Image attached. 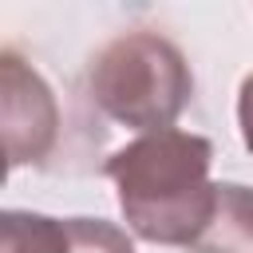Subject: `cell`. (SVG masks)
Segmentation results:
<instances>
[{
    "mask_svg": "<svg viewBox=\"0 0 253 253\" xmlns=\"http://www.w3.org/2000/svg\"><path fill=\"white\" fill-rule=\"evenodd\" d=\"M210 166H213L210 138L166 126L119 146L107 158L103 174L115 182L123 221L138 241L190 249L194 237L206 229L217 198Z\"/></svg>",
    "mask_w": 253,
    "mask_h": 253,
    "instance_id": "6da1fadb",
    "label": "cell"
},
{
    "mask_svg": "<svg viewBox=\"0 0 253 253\" xmlns=\"http://www.w3.org/2000/svg\"><path fill=\"white\" fill-rule=\"evenodd\" d=\"M91 103L119 126L150 134L178 123L194 99V71L182 47L158 32H123L87 67Z\"/></svg>",
    "mask_w": 253,
    "mask_h": 253,
    "instance_id": "7a4b0ae2",
    "label": "cell"
},
{
    "mask_svg": "<svg viewBox=\"0 0 253 253\" xmlns=\"http://www.w3.org/2000/svg\"><path fill=\"white\" fill-rule=\"evenodd\" d=\"M0 126L8 170L40 166L59 138V103L47 79L12 47L0 55Z\"/></svg>",
    "mask_w": 253,
    "mask_h": 253,
    "instance_id": "3957f363",
    "label": "cell"
},
{
    "mask_svg": "<svg viewBox=\"0 0 253 253\" xmlns=\"http://www.w3.org/2000/svg\"><path fill=\"white\" fill-rule=\"evenodd\" d=\"M0 253H134V241L123 225L103 217H51L32 210H4Z\"/></svg>",
    "mask_w": 253,
    "mask_h": 253,
    "instance_id": "277c9868",
    "label": "cell"
},
{
    "mask_svg": "<svg viewBox=\"0 0 253 253\" xmlns=\"http://www.w3.org/2000/svg\"><path fill=\"white\" fill-rule=\"evenodd\" d=\"M190 253H253V186L217 182L213 213Z\"/></svg>",
    "mask_w": 253,
    "mask_h": 253,
    "instance_id": "5b68a950",
    "label": "cell"
},
{
    "mask_svg": "<svg viewBox=\"0 0 253 253\" xmlns=\"http://www.w3.org/2000/svg\"><path fill=\"white\" fill-rule=\"evenodd\" d=\"M237 130H241V142L245 150L253 154V71L241 79L237 87Z\"/></svg>",
    "mask_w": 253,
    "mask_h": 253,
    "instance_id": "8992f818",
    "label": "cell"
}]
</instances>
